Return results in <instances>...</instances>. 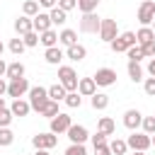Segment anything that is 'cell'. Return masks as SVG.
I'll return each mask as SVG.
<instances>
[{
	"label": "cell",
	"mask_w": 155,
	"mask_h": 155,
	"mask_svg": "<svg viewBox=\"0 0 155 155\" xmlns=\"http://www.w3.org/2000/svg\"><path fill=\"white\" fill-rule=\"evenodd\" d=\"M48 90H44V87H29V104H31V109H36L39 114H41V109L48 104Z\"/></svg>",
	"instance_id": "obj_1"
},
{
	"label": "cell",
	"mask_w": 155,
	"mask_h": 155,
	"mask_svg": "<svg viewBox=\"0 0 155 155\" xmlns=\"http://www.w3.org/2000/svg\"><path fill=\"white\" fill-rule=\"evenodd\" d=\"M136 34L133 31H124V34H119L114 41H111V51L114 53H124V51H128L131 46H136Z\"/></svg>",
	"instance_id": "obj_2"
},
{
	"label": "cell",
	"mask_w": 155,
	"mask_h": 155,
	"mask_svg": "<svg viewBox=\"0 0 155 155\" xmlns=\"http://www.w3.org/2000/svg\"><path fill=\"white\" fill-rule=\"evenodd\" d=\"M58 78H61V85L68 90V92H78V75L70 65H61L58 68Z\"/></svg>",
	"instance_id": "obj_3"
},
{
	"label": "cell",
	"mask_w": 155,
	"mask_h": 155,
	"mask_svg": "<svg viewBox=\"0 0 155 155\" xmlns=\"http://www.w3.org/2000/svg\"><path fill=\"white\" fill-rule=\"evenodd\" d=\"M99 27H102V19H99L94 12H85V15H82V19H80V31H85V34H97Z\"/></svg>",
	"instance_id": "obj_4"
},
{
	"label": "cell",
	"mask_w": 155,
	"mask_h": 155,
	"mask_svg": "<svg viewBox=\"0 0 155 155\" xmlns=\"http://www.w3.org/2000/svg\"><path fill=\"white\" fill-rule=\"evenodd\" d=\"M31 143H34L36 150H51V148L58 143V138H56V133H36V136L31 138Z\"/></svg>",
	"instance_id": "obj_5"
},
{
	"label": "cell",
	"mask_w": 155,
	"mask_h": 155,
	"mask_svg": "<svg viewBox=\"0 0 155 155\" xmlns=\"http://www.w3.org/2000/svg\"><path fill=\"white\" fill-rule=\"evenodd\" d=\"M128 148H133V150H148L150 145H153V138L148 136V133H133V136H128Z\"/></svg>",
	"instance_id": "obj_6"
},
{
	"label": "cell",
	"mask_w": 155,
	"mask_h": 155,
	"mask_svg": "<svg viewBox=\"0 0 155 155\" xmlns=\"http://www.w3.org/2000/svg\"><path fill=\"white\" fill-rule=\"evenodd\" d=\"M153 19H155V2L153 0H143V5L138 7V22L143 27H148Z\"/></svg>",
	"instance_id": "obj_7"
},
{
	"label": "cell",
	"mask_w": 155,
	"mask_h": 155,
	"mask_svg": "<svg viewBox=\"0 0 155 155\" xmlns=\"http://www.w3.org/2000/svg\"><path fill=\"white\" fill-rule=\"evenodd\" d=\"M94 82H97L99 87L114 85V82H116V70H111V68H99V70L94 73Z\"/></svg>",
	"instance_id": "obj_8"
},
{
	"label": "cell",
	"mask_w": 155,
	"mask_h": 155,
	"mask_svg": "<svg viewBox=\"0 0 155 155\" xmlns=\"http://www.w3.org/2000/svg\"><path fill=\"white\" fill-rule=\"evenodd\" d=\"M24 92H29V82H27V78H17V80H10V85H7V94H10V97L19 99Z\"/></svg>",
	"instance_id": "obj_9"
},
{
	"label": "cell",
	"mask_w": 155,
	"mask_h": 155,
	"mask_svg": "<svg viewBox=\"0 0 155 155\" xmlns=\"http://www.w3.org/2000/svg\"><path fill=\"white\" fill-rule=\"evenodd\" d=\"M99 36L104 41H114L119 34H116V19H102V27H99Z\"/></svg>",
	"instance_id": "obj_10"
},
{
	"label": "cell",
	"mask_w": 155,
	"mask_h": 155,
	"mask_svg": "<svg viewBox=\"0 0 155 155\" xmlns=\"http://www.w3.org/2000/svg\"><path fill=\"white\" fill-rule=\"evenodd\" d=\"M140 124H143V114H140V111H136V109H128V111L124 114V126H126V128L136 131Z\"/></svg>",
	"instance_id": "obj_11"
},
{
	"label": "cell",
	"mask_w": 155,
	"mask_h": 155,
	"mask_svg": "<svg viewBox=\"0 0 155 155\" xmlns=\"http://www.w3.org/2000/svg\"><path fill=\"white\" fill-rule=\"evenodd\" d=\"M70 128V116L68 114H58L51 119V133H63Z\"/></svg>",
	"instance_id": "obj_12"
},
{
	"label": "cell",
	"mask_w": 155,
	"mask_h": 155,
	"mask_svg": "<svg viewBox=\"0 0 155 155\" xmlns=\"http://www.w3.org/2000/svg\"><path fill=\"white\" fill-rule=\"evenodd\" d=\"M65 133H68V138H70L73 143H85V140H87V136H90L85 126H73V124H70V128H68Z\"/></svg>",
	"instance_id": "obj_13"
},
{
	"label": "cell",
	"mask_w": 155,
	"mask_h": 155,
	"mask_svg": "<svg viewBox=\"0 0 155 155\" xmlns=\"http://www.w3.org/2000/svg\"><path fill=\"white\" fill-rule=\"evenodd\" d=\"M94 90H97L94 78H82V80L78 82V92H80L82 97H92V94H94Z\"/></svg>",
	"instance_id": "obj_14"
},
{
	"label": "cell",
	"mask_w": 155,
	"mask_h": 155,
	"mask_svg": "<svg viewBox=\"0 0 155 155\" xmlns=\"http://www.w3.org/2000/svg\"><path fill=\"white\" fill-rule=\"evenodd\" d=\"M31 22H34V31H39V34H41V31H46V29H51V17H48V15H44V12H39Z\"/></svg>",
	"instance_id": "obj_15"
},
{
	"label": "cell",
	"mask_w": 155,
	"mask_h": 155,
	"mask_svg": "<svg viewBox=\"0 0 155 155\" xmlns=\"http://www.w3.org/2000/svg\"><path fill=\"white\" fill-rule=\"evenodd\" d=\"M10 111H12L15 116H27V114L31 111V104H29V102H24V99H15V102H12V107H10Z\"/></svg>",
	"instance_id": "obj_16"
},
{
	"label": "cell",
	"mask_w": 155,
	"mask_h": 155,
	"mask_svg": "<svg viewBox=\"0 0 155 155\" xmlns=\"http://www.w3.org/2000/svg\"><path fill=\"white\" fill-rule=\"evenodd\" d=\"M65 56H68L70 61H82V58L87 56V51H85V46H80V44H73V46H68Z\"/></svg>",
	"instance_id": "obj_17"
},
{
	"label": "cell",
	"mask_w": 155,
	"mask_h": 155,
	"mask_svg": "<svg viewBox=\"0 0 155 155\" xmlns=\"http://www.w3.org/2000/svg\"><path fill=\"white\" fill-rule=\"evenodd\" d=\"M136 39H138V44L143 46V44H148V41H155V31H153L150 27H140V29L136 31Z\"/></svg>",
	"instance_id": "obj_18"
},
{
	"label": "cell",
	"mask_w": 155,
	"mask_h": 155,
	"mask_svg": "<svg viewBox=\"0 0 155 155\" xmlns=\"http://www.w3.org/2000/svg\"><path fill=\"white\" fill-rule=\"evenodd\" d=\"M15 29L24 36L27 31H31V29H34V22H31L29 17H19V19H15Z\"/></svg>",
	"instance_id": "obj_19"
},
{
	"label": "cell",
	"mask_w": 155,
	"mask_h": 155,
	"mask_svg": "<svg viewBox=\"0 0 155 155\" xmlns=\"http://www.w3.org/2000/svg\"><path fill=\"white\" fill-rule=\"evenodd\" d=\"M39 41H41V44H44L46 48H51V46H56V41H58V34H56L53 29H46V31H41Z\"/></svg>",
	"instance_id": "obj_20"
},
{
	"label": "cell",
	"mask_w": 155,
	"mask_h": 155,
	"mask_svg": "<svg viewBox=\"0 0 155 155\" xmlns=\"http://www.w3.org/2000/svg\"><path fill=\"white\" fill-rule=\"evenodd\" d=\"M7 78H10V80H17V78H24V65H22L19 61H15V63H10V65H7Z\"/></svg>",
	"instance_id": "obj_21"
},
{
	"label": "cell",
	"mask_w": 155,
	"mask_h": 155,
	"mask_svg": "<svg viewBox=\"0 0 155 155\" xmlns=\"http://www.w3.org/2000/svg\"><path fill=\"white\" fill-rule=\"evenodd\" d=\"M128 78L133 82H140L143 80V68L138 65V61H128Z\"/></svg>",
	"instance_id": "obj_22"
},
{
	"label": "cell",
	"mask_w": 155,
	"mask_h": 155,
	"mask_svg": "<svg viewBox=\"0 0 155 155\" xmlns=\"http://www.w3.org/2000/svg\"><path fill=\"white\" fill-rule=\"evenodd\" d=\"M61 61H63V51H61V48H56V46L46 48V63L56 65V63H61Z\"/></svg>",
	"instance_id": "obj_23"
},
{
	"label": "cell",
	"mask_w": 155,
	"mask_h": 155,
	"mask_svg": "<svg viewBox=\"0 0 155 155\" xmlns=\"http://www.w3.org/2000/svg\"><path fill=\"white\" fill-rule=\"evenodd\" d=\"M48 17H51V24H65V19H68V12H65V10H61V7H53Z\"/></svg>",
	"instance_id": "obj_24"
},
{
	"label": "cell",
	"mask_w": 155,
	"mask_h": 155,
	"mask_svg": "<svg viewBox=\"0 0 155 155\" xmlns=\"http://www.w3.org/2000/svg\"><path fill=\"white\" fill-rule=\"evenodd\" d=\"M58 41H63L65 46H73V44H78V34H75L73 29H63V31L58 34Z\"/></svg>",
	"instance_id": "obj_25"
},
{
	"label": "cell",
	"mask_w": 155,
	"mask_h": 155,
	"mask_svg": "<svg viewBox=\"0 0 155 155\" xmlns=\"http://www.w3.org/2000/svg\"><path fill=\"white\" fill-rule=\"evenodd\" d=\"M92 107H94V109H107V107H109V94L94 92V94H92Z\"/></svg>",
	"instance_id": "obj_26"
},
{
	"label": "cell",
	"mask_w": 155,
	"mask_h": 155,
	"mask_svg": "<svg viewBox=\"0 0 155 155\" xmlns=\"http://www.w3.org/2000/svg\"><path fill=\"white\" fill-rule=\"evenodd\" d=\"M61 111H58V102L56 99H48V104L41 109V116H46V119H53V116H58Z\"/></svg>",
	"instance_id": "obj_27"
},
{
	"label": "cell",
	"mask_w": 155,
	"mask_h": 155,
	"mask_svg": "<svg viewBox=\"0 0 155 155\" xmlns=\"http://www.w3.org/2000/svg\"><path fill=\"white\" fill-rule=\"evenodd\" d=\"M65 94H68V90H65L61 82H58V85H53V87H48V97H51V99H56V102H58V99H65Z\"/></svg>",
	"instance_id": "obj_28"
},
{
	"label": "cell",
	"mask_w": 155,
	"mask_h": 155,
	"mask_svg": "<svg viewBox=\"0 0 155 155\" xmlns=\"http://www.w3.org/2000/svg\"><path fill=\"white\" fill-rule=\"evenodd\" d=\"M114 128H116V126H114V121H111L109 116H102V119H99V131H102L104 136H111Z\"/></svg>",
	"instance_id": "obj_29"
},
{
	"label": "cell",
	"mask_w": 155,
	"mask_h": 155,
	"mask_svg": "<svg viewBox=\"0 0 155 155\" xmlns=\"http://www.w3.org/2000/svg\"><path fill=\"white\" fill-rule=\"evenodd\" d=\"M22 10H24L27 17H36V15H39V2H36V0H27V2L22 5Z\"/></svg>",
	"instance_id": "obj_30"
},
{
	"label": "cell",
	"mask_w": 155,
	"mask_h": 155,
	"mask_svg": "<svg viewBox=\"0 0 155 155\" xmlns=\"http://www.w3.org/2000/svg\"><path fill=\"white\" fill-rule=\"evenodd\" d=\"M109 148H111V153H114V155H124V153L128 150V143H126V140H119V138H114Z\"/></svg>",
	"instance_id": "obj_31"
},
{
	"label": "cell",
	"mask_w": 155,
	"mask_h": 155,
	"mask_svg": "<svg viewBox=\"0 0 155 155\" xmlns=\"http://www.w3.org/2000/svg\"><path fill=\"white\" fill-rule=\"evenodd\" d=\"M97 5H99V0H78V7H80L82 15H85V12H94Z\"/></svg>",
	"instance_id": "obj_32"
},
{
	"label": "cell",
	"mask_w": 155,
	"mask_h": 155,
	"mask_svg": "<svg viewBox=\"0 0 155 155\" xmlns=\"http://www.w3.org/2000/svg\"><path fill=\"white\" fill-rule=\"evenodd\" d=\"M12 140H15V133L7 126H0V145H10Z\"/></svg>",
	"instance_id": "obj_33"
},
{
	"label": "cell",
	"mask_w": 155,
	"mask_h": 155,
	"mask_svg": "<svg viewBox=\"0 0 155 155\" xmlns=\"http://www.w3.org/2000/svg\"><path fill=\"white\" fill-rule=\"evenodd\" d=\"M80 102H82L80 92H68V94H65V104H68V107L75 109V107H80Z\"/></svg>",
	"instance_id": "obj_34"
},
{
	"label": "cell",
	"mask_w": 155,
	"mask_h": 155,
	"mask_svg": "<svg viewBox=\"0 0 155 155\" xmlns=\"http://www.w3.org/2000/svg\"><path fill=\"white\" fill-rule=\"evenodd\" d=\"M24 48H27L24 39H12V41H10V51H12V53H17V56H19Z\"/></svg>",
	"instance_id": "obj_35"
},
{
	"label": "cell",
	"mask_w": 155,
	"mask_h": 155,
	"mask_svg": "<svg viewBox=\"0 0 155 155\" xmlns=\"http://www.w3.org/2000/svg\"><path fill=\"white\" fill-rule=\"evenodd\" d=\"M140 126H143V131H145L148 136H153V133H155V116H145Z\"/></svg>",
	"instance_id": "obj_36"
},
{
	"label": "cell",
	"mask_w": 155,
	"mask_h": 155,
	"mask_svg": "<svg viewBox=\"0 0 155 155\" xmlns=\"http://www.w3.org/2000/svg\"><path fill=\"white\" fill-rule=\"evenodd\" d=\"M22 39H24V44H27V46H36V44H39V31H34V29H31V31H27Z\"/></svg>",
	"instance_id": "obj_37"
},
{
	"label": "cell",
	"mask_w": 155,
	"mask_h": 155,
	"mask_svg": "<svg viewBox=\"0 0 155 155\" xmlns=\"http://www.w3.org/2000/svg\"><path fill=\"white\" fill-rule=\"evenodd\" d=\"M65 155H87V150H85L82 143H73V145L65 150Z\"/></svg>",
	"instance_id": "obj_38"
},
{
	"label": "cell",
	"mask_w": 155,
	"mask_h": 155,
	"mask_svg": "<svg viewBox=\"0 0 155 155\" xmlns=\"http://www.w3.org/2000/svg\"><path fill=\"white\" fill-rule=\"evenodd\" d=\"M126 53H128V58H131V61H140V58H143V56H145V53H143V48H140V46H131V48H128V51H126Z\"/></svg>",
	"instance_id": "obj_39"
},
{
	"label": "cell",
	"mask_w": 155,
	"mask_h": 155,
	"mask_svg": "<svg viewBox=\"0 0 155 155\" xmlns=\"http://www.w3.org/2000/svg\"><path fill=\"white\" fill-rule=\"evenodd\" d=\"M12 111L10 109H0V126H10V121H12Z\"/></svg>",
	"instance_id": "obj_40"
},
{
	"label": "cell",
	"mask_w": 155,
	"mask_h": 155,
	"mask_svg": "<svg viewBox=\"0 0 155 155\" xmlns=\"http://www.w3.org/2000/svg\"><path fill=\"white\" fill-rule=\"evenodd\" d=\"M143 90H145V94H148V97H155V78H148V80H145V85H143Z\"/></svg>",
	"instance_id": "obj_41"
},
{
	"label": "cell",
	"mask_w": 155,
	"mask_h": 155,
	"mask_svg": "<svg viewBox=\"0 0 155 155\" xmlns=\"http://www.w3.org/2000/svg\"><path fill=\"white\" fill-rule=\"evenodd\" d=\"M58 7L68 12V10H73V7H78V0H58Z\"/></svg>",
	"instance_id": "obj_42"
},
{
	"label": "cell",
	"mask_w": 155,
	"mask_h": 155,
	"mask_svg": "<svg viewBox=\"0 0 155 155\" xmlns=\"http://www.w3.org/2000/svg\"><path fill=\"white\" fill-rule=\"evenodd\" d=\"M140 48H143V53H145V56H150V58L155 56V41H148V44H143Z\"/></svg>",
	"instance_id": "obj_43"
},
{
	"label": "cell",
	"mask_w": 155,
	"mask_h": 155,
	"mask_svg": "<svg viewBox=\"0 0 155 155\" xmlns=\"http://www.w3.org/2000/svg\"><path fill=\"white\" fill-rule=\"evenodd\" d=\"M92 143H94V145H104V143H107V136H104L102 131H97V133L92 136Z\"/></svg>",
	"instance_id": "obj_44"
},
{
	"label": "cell",
	"mask_w": 155,
	"mask_h": 155,
	"mask_svg": "<svg viewBox=\"0 0 155 155\" xmlns=\"http://www.w3.org/2000/svg\"><path fill=\"white\" fill-rule=\"evenodd\" d=\"M94 155H111V148L104 143V145H94Z\"/></svg>",
	"instance_id": "obj_45"
},
{
	"label": "cell",
	"mask_w": 155,
	"mask_h": 155,
	"mask_svg": "<svg viewBox=\"0 0 155 155\" xmlns=\"http://www.w3.org/2000/svg\"><path fill=\"white\" fill-rule=\"evenodd\" d=\"M39 5H41V7H48V10H53V7H56V0H39Z\"/></svg>",
	"instance_id": "obj_46"
},
{
	"label": "cell",
	"mask_w": 155,
	"mask_h": 155,
	"mask_svg": "<svg viewBox=\"0 0 155 155\" xmlns=\"http://www.w3.org/2000/svg\"><path fill=\"white\" fill-rule=\"evenodd\" d=\"M2 75H7V63L0 58V78H2Z\"/></svg>",
	"instance_id": "obj_47"
},
{
	"label": "cell",
	"mask_w": 155,
	"mask_h": 155,
	"mask_svg": "<svg viewBox=\"0 0 155 155\" xmlns=\"http://www.w3.org/2000/svg\"><path fill=\"white\" fill-rule=\"evenodd\" d=\"M5 92H7V82H5V80H2V78H0V97H2V94H5Z\"/></svg>",
	"instance_id": "obj_48"
},
{
	"label": "cell",
	"mask_w": 155,
	"mask_h": 155,
	"mask_svg": "<svg viewBox=\"0 0 155 155\" xmlns=\"http://www.w3.org/2000/svg\"><path fill=\"white\" fill-rule=\"evenodd\" d=\"M148 73L155 78V56H153V61H150V65H148Z\"/></svg>",
	"instance_id": "obj_49"
},
{
	"label": "cell",
	"mask_w": 155,
	"mask_h": 155,
	"mask_svg": "<svg viewBox=\"0 0 155 155\" xmlns=\"http://www.w3.org/2000/svg\"><path fill=\"white\" fill-rule=\"evenodd\" d=\"M0 109H5V99L2 97H0Z\"/></svg>",
	"instance_id": "obj_50"
},
{
	"label": "cell",
	"mask_w": 155,
	"mask_h": 155,
	"mask_svg": "<svg viewBox=\"0 0 155 155\" xmlns=\"http://www.w3.org/2000/svg\"><path fill=\"white\" fill-rule=\"evenodd\" d=\"M133 155H145V153L143 150H133Z\"/></svg>",
	"instance_id": "obj_51"
},
{
	"label": "cell",
	"mask_w": 155,
	"mask_h": 155,
	"mask_svg": "<svg viewBox=\"0 0 155 155\" xmlns=\"http://www.w3.org/2000/svg\"><path fill=\"white\" fill-rule=\"evenodd\" d=\"M36 155H48V153L46 150H36Z\"/></svg>",
	"instance_id": "obj_52"
},
{
	"label": "cell",
	"mask_w": 155,
	"mask_h": 155,
	"mask_svg": "<svg viewBox=\"0 0 155 155\" xmlns=\"http://www.w3.org/2000/svg\"><path fill=\"white\" fill-rule=\"evenodd\" d=\"M0 56H2V44H0Z\"/></svg>",
	"instance_id": "obj_53"
},
{
	"label": "cell",
	"mask_w": 155,
	"mask_h": 155,
	"mask_svg": "<svg viewBox=\"0 0 155 155\" xmlns=\"http://www.w3.org/2000/svg\"><path fill=\"white\" fill-rule=\"evenodd\" d=\"M153 145H155V133H153Z\"/></svg>",
	"instance_id": "obj_54"
},
{
	"label": "cell",
	"mask_w": 155,
	"mask_h": 155,
	"mask_svg": "<svg viewBox=\"0 0 155 155\" xmlns=\"http://www.w3.org/2000/svg\"><path fill=\"white\" fill-rule=\"evenodd\" d=\"M153 24H155V19H153ZM153 31H155V27H153Z\"/></svg>",
	"instance_id": "obj_55"
}]
</instances>
